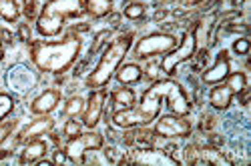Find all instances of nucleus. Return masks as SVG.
Listing matches in <instances>:
<instances>
[{
    "mask_svg": "<svg viewBox=\"0 0 251 166\" xmlns=\"http://www.w3.org/2000/svg\"><path fill=\"white\" fill-rule=\"evenodd\" d=\"M115 78L121 86H133L139 84L143 80V68L137 62H127V64H121L115 72Z\"/></svg>",
    "mask_w": 251,
    "mask_h": 166,
    "instance_id": "dca6fc26",
    "label": "nucleus"
},
{
    "mask_svg": "<svg viewBox=\"0 0 251 166\" xmlns=\"http://www.w3.org/2000/svg\"><path fill=\"white\" fill-rule=\"evenodd\" d=\"M133 32H125L119 38H115L113 42L104 48V52L100 54L97 66L89 72V76L85 78V86L87 88H107V84L111 82V78L115 76L117 68L123 64V60L127 58V54L133 48Z\"/></svg>",
    "mask_w": 251,
    "mask_h": 166,
    "instance_id": "f03ea898",
    "label": "nucleus"
},
{
    "mask_svg": "<svg viewBox=\"0 0 251 166\" xmlns=\"http://www.w3.org/2000/svg\"><path fill=\"white\" fill-rule=\"evenodd\" d=\"M107 90L104 88H93L91 90V96L87 98L85 102V110H82V124L87 128H97L99 122L102 118V112H104V104H107Z\"/></svg>",
    "mask_w": 251,
    "mask_h": 166,
    "instance_id": "9d476101",
    "label": "nucleus"
},
{
    "mask_svg": "<svg viewBox=\"0 0 251 166\" xmlns=\"http://www.w3.org/2000/svg\"><path fill=\"white\" fill-rule=\"evenodd\" d=\"M209 104L219 112H225L233 104V92L225 84H215L211 86V92H209Z\"/></svg>",
    "mask_w": 251,
    "mask_h": 166,
    "instance_id": "f3484780",
    "label": "nucleus"
},
{
    "mask_svg": "<svg viewBox=\"0 0 251 166\" xmlns=\"http://www.w3.org/2000/svg\"><path fill=\"white\" fill-rule=\"evenodd\" d=\"M36 2L38 0H23V6H25V16L26 20H36Z\"/></svg>",
    "mask_w": 251,
    "mask_h": 166,
    "instance_id": "c756f323",
    "label": "nucleus"
},
{
    "mask_svg": "<svg viewBox=\"0 0 251 166\" xmlns=\"http://www.w3.org/2000/svg\"><path fill=\"white\" fill-rule=\"evenodd\" d=\"M14 110V98L10 92H0V122L6 120Z\"/></svg>",
    "mask_w": 251,
    "mask_h": 166,
    "instance_id": "a878e982",
    "label": "nucleus"
},
{
    "mask_svg": "<svg viewBox=\"0 0 251 166\" xmlns=\"http://www.w3.org/2000/svg\"><path fill=\"white\" fill-rule=\"evenodd\" d=\"M18 38L23 40V42L30 44V28H28V24H20L18 26Z\"/></svg>",
    "mask_w": 251,
    "mask_h": 166,
    "instance_id": "2f4dec72",
    "label": "nucleus"
},
{
    "mask_svg": "<svg viewBox=\"0 0 251 166\" xmlns=\"http://www.w3.org/2000/svg\"><path fill=\"white\" fill-rule=\"evenodd\" d=\"M213 26H215V14H205L193 26L195 40H197V50H205L209 46V34L213 32Z\"/></svg>",
    "mask_w": 251,
    "mask_h": 166,
    "instance_id": "a211bd4d",
    "label": "nucleus"
},
{
    "mask_svg": "<svg viewBox=\"0 0 251 166\" xmlns=\"http://www.w3.org/2000/svg\"><path fill=\"white\" fill-rule=\"evenodd\" d=\"M233 52L235 54H239V56H245L247 52H249V48H251V42H249V40L247 38H239V40H235V42H233Z\"/></svg>",
    "mask_w": 251,
    "mask_h": 166,
    "instance_id": "c85d7f7f",
    "label": "nucleus"
},
{
    "mask_svg": "<svg viewBox=\"0 0 251 166\" xmlns=\"http://www.w3.org/2000/svg\"><path fill=\"white\" fill-rule=\"evenodd\" d=\"M223 84L233 92V96H237L239 92H243L247 88V76L243 72H229V76L225 78Z\"/></svg>",
    "mask_w": 251,
    "mask_h": 166,
    "instance_id": "5701e85b",
    "label": "nucleus"
},
{
    "mask_svg": "<svg viewBox=\"0 0 251 166\" xmlns=\"http://www.w3.org/2000/svg\"><path fill=\"white\" fill-rule=\"evenodd\" d=\"M4 60V42H2V38H0V62Z\"/></svg>",
    "mask_w": 251,
    "mask_h": 166,
    "instance_id": "e433bc0d",
    "label": "nucleus"
},
{
    "mask_svg": "<svg viewBox=\"0 0 251 166\" xmlns=\"http://www.w3.org/2000/svg\"><path fill=\"white\" fill-rule=\"evenodd\" d=\"M36 164H38V166H54V162H52V160H43V158H40Z\"/></svg>",
    "mask_w": 251,
    "mask_h": 166,
    "instance_id": "c9c22d12",
    "label": "nucleus"
},
{
    "mask_svg": "<svg viewBox=\"0 0 251 166\" xmlns=\"http://www.w3.org/2000/svg\"><path fill=\"white\" fill-rule=\"evenodd\" d=\"M69 158H67V154H65V150H56L54 154H52V162L58 166V164H65Z\"/></svg>",
    "mask_w": 251,
    "mask_h": 166,
    "instance_id": "473e14b6",
    "label": "nucleus"
},
{
    "mask_svg": "<svg viewBox=\"0 0 251 166\" xmlns=\"http://www.w3.org/2000/svg\"><path fill=\"white\" fill-rule=\"evenodd\" d=\"M62 100V94L60 90L56 88H47L40 92L32 102H30V112L34 116H45V114H50Z\"/></svg>",
    "mask_w": 251,
    "mask_h": 166,
    "instance_id": "ddd939ff",
    "label": "nucleus"
},
{
    "mask_svg": "<svg viewBox=\"0 0 251 166\" xmlns=\"http://www.w3.org/2000/svg\"><path fill=\"white\" fill-rule=\"evenodd\" d=\"M82 110H85V98L82 96H71L67 100V104H65V114L69 118H75L78 114H82Z\"/></svg>",
    "mask_w": 251,
    "mask_h": 166,
    "instance_id": "b1692460",
    "label": "nucleus"
},
{
    "mask_svg": "<svg viewBox=\"0 0 251 166\" xmlns=\"http://www.w3.org/2000/svg\"><path fill=\"white\" fill-rule=\"evenodd\" d=\"M197 164L231 166V160H229L225 154H221L217 146H213V144H207V146H199V158H197Z\"/></svg>",
    "mask_w": 251,
    "mask_h": 166,
    "instance_id": "aec40b11",
    "label": "nucleus"
},
{
    "mask_svg": "<svg viewBox=\"0 0 251 166\" xmlns=\"http://www.w3.org/2000/svg\"><path fill=\"white\" fill-rule=\"evenodd\" d=\"M87 8V14L93 18H104L113 12V2L115 0H82Z\"/></svg>",
    "mask_w": 251,
    "mask_h": 166,
    "instance_id": "412c9836",
    "label": "nucleus"
},
{
    "mask_svg": "<svg viewBox=\"0 0 251 166\" xmlns=\"http://www.w3.org/2000/svg\"><path fill=\"white\" fill-rule=\"evenodd\" d=\"M87 14L82 0H47L40 8L34 26L43 38L58 36L69 18H82Z\"/></svg>",
    "mask_w": 251,
    "mask_h": 166,
    "instance_id": "7ed1b4c3",
    "label": "nucleus"
},
{
    "mask_svg": "<svg viewBox=\"0 0 251 166\" xmlns=\"http://www.w3.org/2000/svg\"><path fill=\"white\" fill-rule=\"evenodd\" d=\"M215 122H217V118L213 114H205L201 118V130H213L215 128Z\"/></svg>",
    "mask_w": 251,
    "mask_h": 166,
    "instance_id": "7c9ffc66",
    "label": "nucleus"
},
{
    "mask_svg": "<svg viewBox=\"0 0 251 166\" xmlns=\"http://www.w3.org/2000/svg\"><path fill=\"white\" fill-rule=\"evenodd\" d=\"M137 104V94L131 86H119L111 92V106L113 112L117 110H125V108H131Z\"/></svg>",
    "mask_w": 251,
    "mask_h": 166,
    "instance_id": "6ab92c4d",
    "label": "nucleus"
},
{
    "mask_svg": "<svg viewBox=\"0 0 251 166\" xmlns=\"http://www.w3.org/2000/svg\"><path fill=\"white\" fill-rule=\"evenodd\" d=\"M38 82V74L26 64H16L6 72V84L16 94H26Z\"/></svg>",
    "mask_w": 251,
    "mask_h": 166,
    "instance_id": "9b49d317",
    "label": "nucleus"
},
{
    "mask_svg": "<svg viewBox=\"0 0 251 166\" xmlns=\"http://www.w3.org/2000/svg\"><path fill=\"white\" fill-rule=\"evenodd\" d=\"M80 132H82L80 130V122H76L75 118H69L67 124H65V128H62V134L67 136V140L73 138V136H76V134H80Z\"/></svg>",
    "mask_w": 251,
    "mask_h": 166,
    "instance_id": "cd10ccee",
    "label": "nucleus"
},
{
    "mask_svg": "<svg viewBox=\"0 0 251 166\" xmlns=\"http://www.w3.org/2000/svg\"><path fill=\"white\" fill-rule=\"evenodd\" d=\"M231 72V62H229V52L221 50L215 58V62L207 70L201 72V82L207 86H215V84H223L225 78Z\"/></svg>",
    "mask_w": 251,
    "mask_h": 166,
    "instance_id": "f8f14e48",
    "label": "nucleus"
},
{
    "mask_svg": "<svg viewBox=\"0 0 251 166\" xmlns=\"http://www.w3.org/2000/svg\"><path fill=\"white\" fill-rule=\"evenodd\" d=\"M203 2H205V0H181V6H185V8H197Z\"/></svg>",
    "mask_w": 251,
    "mask_h": 166,
    "instance_id": "f704fd0d",
    "label": "nucleus"
},
{
    "mask_svg": "<svg viewBox=\"0 0 251 166\" xmlns=\"http://www.w3.org/2000/svg\"><path fill=\"white\" fill-rule=\"evenodd\" d=\"M49 152V142L45 138H32L26 142L18 156V164H36L40 158H45Z\"/></svg>",
    "mask_w": 251,
    "mask_h": 166,
    "instance_id": "2eb2a0df",
    "label": "nucleus"
},
{
    "mask_svg": "<svg viewBox=\"0 0 251 166\" xmlns=\"http://www.w3.org/2000/svg\"><path fill=\"white\" fill-rule=\"evenodd\" d=\"M82 40L76 36V32L69 30V34L60 40H30V60L38 72L43 74H54L60 76L73 68L76 58L80 56Z\"/></svg>",
    "mask_w": 251,
    "mask_h": 166,
    "instance_id": "f257e3e1",
    "label": "nucleus"
},
{
    "mask_svg": "<svg viewBox=\"0 0 251 166\" xmlns=\"http://www.w3.org/2000/svg\"><path fill=\"white\" fill-rule=\"evenodd\" d=\"M0 18L12 24L20 18V6L16 0H0Z\"/></svg>",
    "mask_w": 251,
    "mask_h": 166,
    "instance_id": "4be33fe9",
    "label": "nucleus"
},
{
    "mask_svg": "<svg viewBox=\"0 0 251 166\" xmlns=\"http://www.w3.org/2000/svg\"><path fill=\"white\" fill-rule=\"evenodd\" d=\"M193 132V124L187 116L179 114H165L155 122L153 134L157 138H167V140H175V138H187Z\"/></svg>",
    "mask_w": 251,
    "mask_h": 166,
    "instance_id": "6e6552de",
    "label": "nucleus"
},
{
    "mask_svg": "<svg viewBox=\"0 0 251 166\" xmlns=\"http://www.w3.org/2000/svg\"><path fill=\"white\" fill-rule=\"evenodd\" d=\"M131 164L137 166H179L181 162L157 146H137L129 156Z\"/></svg>",
    "mask_w": 251,
    "mask_h": 166,
    "instance_id": "1a4fd4ad",
    "label": "nucleus"
},
{
    "mask_svg": "<svg viewBox=\"0 0 251 166\" xmlns=\"http://www.w3.org/2000/svg\"><path fill=\"white\" fill-rule=\"evenodd\" d=\"M177 46V36L171 32H151L147 36L139 38L135 42V58L137 60H147L153 56H163L171 52Z\"/></svg>",
    "mask_w": 251,
    "mask_h": 166,
    "instance_id": "39448f33",
    "label": "nucleus"
},
{
    "mask_svg": "<svg viewBox=\"0 0 251 166\" xmlns=\"http://www.w3.org/2000/svg\"><path fill=\"white\" fill-rule=\"evenodd\" d=\"M102 146H104L102 134H99L95 130H89V132H80V134L69 138L62 150H65L67 158L73 164H82V158H85V154L89 150H97V148H102Z\"/></svg>",
    "mask_w": 251,
    "mask_h": 166,
    "instance_id": "0eeeda50",
    "label": "nucleus"
},
{
    "mask_svg": "<svg viewBox=\"0 0 251 166\" xmlns=\"http://www.w3.org/2000/svg\"><path fill=\"white\" fill-rule=\"evenodd\" d=\"M145 12H147V8H145L143 2H129L123 10V16L129 20H141L145 18Z\"/></svg>",
    "mask_w": 251,
    "mask_h": 166,
    "instance_id": "393cba45",
    "label": "nucleus"
},
{
    "mask_svg": "<svg viewBox=\"0 0 251 166\" xmlns=\"http://www.w3.org/2000/svg\"><path fill=\"white\" fill-rule=\"evenodd\" d=\"M227 30L229 32H247L249 26L247 24H235V22H231V24H227Z\"/></svg>",
    "mask_w": 251,
    "mask_h": 166,
    "instance_id": "72a5a7b5",
    "label": "nucleus"
},
{
    "mask_svg": "<svg viewBox=\"0 0 251 166\" xmlns=\"http://www.w3.org/2000/svg\"><path fill=\"white\" fill-rule=\"evenodd\" d=\"M16 126H18V120H2L0 122V148H2V144L12 136Z\"/></svg>",
    "mask_w": 251,
    "mask_h": 166,
    "instance_id": "bb28decb",
    "label": "nucleus"
},
{
    "mask_svg": "<svg viewBox=\"0 0 251 166\" xmlns=\"http://www.w3.org/2000/svg\"><path fill=\"white\" fill-rule=\"evenodd\" d=\"M52 128H54V120H52L49 114L38 116L36 120H32V122L28 124V126H25L23 130L18 132L16 142H28V140H32V138H43V136L50 134Z\"/></svg>",
    "mask_w": 251,
    "mask_h": 166,
    "instance_id": "4468645a",
    "label": "nucleus"
},
{
    "mask_svg": "<svg viewBox=\"0 0 251 166\" xmlns=\"http://www.w3.org/2000/svg\"><path fill=\"white\" fill-rule=\"evenodd\" d=\"M195 54H197V40H195L193 28H189V30L183 32L181 42H177V46H175L171 52L163 54L161 70H163L167 76H175L177 66L183 64V62H187V60H191Z\"/></svg>",
    "mask_w": 251,
    "mask_h": 166,
    "instance_id": "423d86ee",
    "label": "nucleus"
},
{
    "mask_svg": "<svg viewBox=\"0 0 251 166\" xmlns=\"http://www.w3.org/2000/svg\"><path fill=\"white\" fill-rule=\"evenodd\" d=\"M149 88L163 96V100L167 102L171 114H179V116H189L191 114L193 104L189 100V94H187V90L179 84L177 80H173L171 76L163 78V80H155Z\"/></svg>",
    "mask_w": 251,
    "mask_h": 166,
    "instance_id": "20e7f679",
    "label": "nucleus"
}]
</instances>
